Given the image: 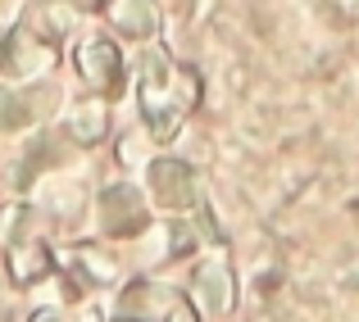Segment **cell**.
Wrapping results in <instances>:
<instances>
[{"label":"cell","instance_id":"obj_1","mask_svg":"<svg viewBox=\"0 0 359 322\" xmlns=\"http://www.w3.org/2000/svg\"><path fill=\"white\" fill-rule=\"evenodd\" d=\"M82 64H87V73H91L96 87H118V55L109 50V41H87Z\"/></svg>","mask_w":359,"mask_h":322},{"label":"cell","instance_id":"obj_2","mask_svg":"<svg viewBox=\"0 0 359 322\" xmlns=\"http://www.w3.org/2000/svg\"><path fill=\"white\" fill-rule=\"evenodd\" d=\"M78 5H100V0H78Z\"/></svg>","mask_w":359,"mask_h":322}]
</instances>
